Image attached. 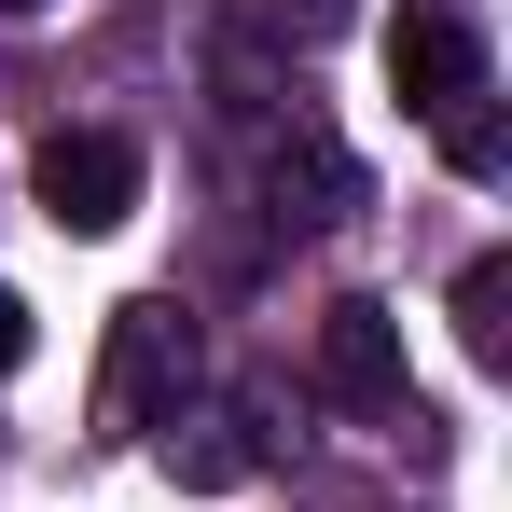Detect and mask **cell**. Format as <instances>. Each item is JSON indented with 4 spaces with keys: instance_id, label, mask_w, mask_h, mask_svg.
<instances>
[{
    "instance_id": "1",
    "label": "cell",
    "mask_w": 512,
    "mask_h": 512,
    "mask_svg": "<svg viewBox=\"0 0 512 512\" xmlns=\"http://www.w3.org/2000/svg\"><path fill=\"white\" fill-rule=\"evenodd\" d=\"M180 388H194V319H180L167 291L111 305V374H97V416H111V429H153V416H180Z\"/></svg>"
},
{
    "instance_id": "2",
    "label": "cell",
    "mask_w": 512,
    "mask_h": 512,
    "mask_svg": "<svg viewBox=\"0 0 512 512\" xmlns=\"http://www.w3.org/2000/svg\"><path fill=\"white\" fill-rule=\"evenodd\" d=\"M28 194H42L70 236H111V222L139 208V139H111V125H70V139H42Z\"/></svg>"
},
{
    "instance_id": "3",
    "label": "cell",
    "mask_w": 512,
    "mask_h": 512,
    "mask_svg": "<svg viewBox=\"0 0 512 512\" xmlns=\"http://www.w3.org/2000/svg\"><path fill=\"white\" fill-rule=\"evenodd\" d=\"M319 388H333L346 416H402V319L374 291H346L333 319H319Z\"/></svg>"
},
{
    "instance_id": "4",
    "label": "cell",
    "mask_w": 512,
    "mask_h": 512,
    "mask_svg": "<svg viewBox=\"0 0 512 512\" xmlns=\"http://www.w3.org/2000/svg\"><path fill=\"white\" fill-rule=\"evenodd\" d=\"M388 84H402L416 125H443V111L485 97V42H471L457 14H402V28H388Z\"/></svg>"
},
{
    "instance_id": "5",
    "label": "cell",
    "mask_w": 512,
    "mask_h": 512,
    "mask_svg": "<svg viewBox=\"0 0 512 512\" xmlns=\"http://www.w3.org/2000/svg\"><path fill=\"white\" fill-rule=\"evenodd\" d=\"M457 346H471L485 374L512 360V263H499V250H471V263H457Z\"/></svg>"
},
{
    "instance_id": "6",
    "label": "cell",
    "mask_w": 512,
    "mask_h": 512,
    "mask_svg": "<svg viewBox=\"0 0 512 512\" xmlns=\"http://www.w3.org/2000/svg\"><path fill=\"white\" fill-rule=\"evenodd\" d=\"M167 429H194V443H167L180 485H250V416H167Z\"/></svg>"
},
{
    "instance_id": "7",
    "label": "cell",
    "mask_w": 512,
    "mask_h": 512,
    "mask_svg": "<svg viewBox=\"0 0 512 512\" xmlns=\"http://www.w3.org/2000/svg\"><path fill=\"white\" fill-rule=\"evenodd\" d=\"M443 167H457V180H499V167H512V139H499V111H485V97H471V111H443Z\"/></svg>"
},
{
    "instance_id": "8",
    "label": "cell",
    "mask_w": 512,
    "mask_h": 512,
    "mask_svg": "<svg viewBox=\"0 0 512 512\" xmlns=\"http://www.w3.org/2000/svg\"><path fill=\"white\" fill-rule=\"evenodd\" d=\"M250 14H263V28H277V42H333V28H346V14H360V0H250Z\"/></svg>"
},
{
    "instance_id": "9",
    "label": "cell",
    "mask_w": 512,
    "mask_h": 512,
    "mask_svg": "<svg viewBox=\"0 0 512 512\" xmlns=\"http://www.w3.org/2000/svg\"><path fill=\"white\" fill-rule=\"evenodd\" d=\"M14 360H28V305L0 291V374H14Z\"/></svg>"
},
{
    "instance_id": "10",
    "label": "cell",
    "mask_w": 512,
    "mask_h": 512,
    "mask_svg": "<svg viewBox=\"0 0 512 512\" xmlns=\"http://www.w3.org/2000/svg\"><path fill=\"white\" fill-rule=\"evenodd\" d=\"M0 14H42V0H0Z\"/></svg>"
}]
</instances>
